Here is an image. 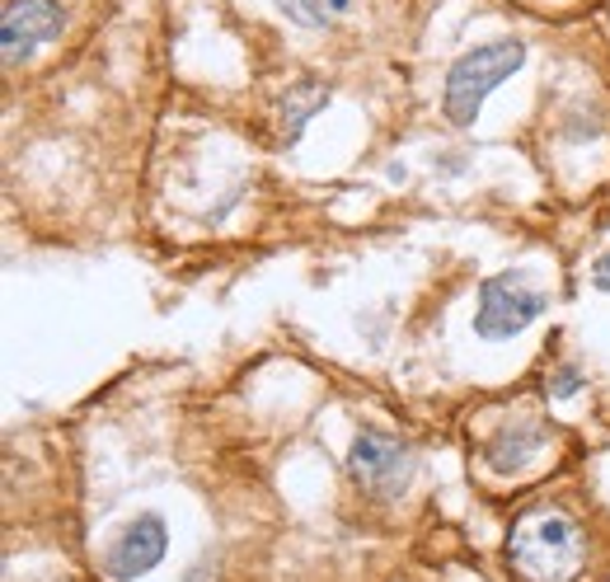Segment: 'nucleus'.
<instances>
[{"label": "nucleus", "instance_id": "10", "mask_svg": "<svg viewBox=\"0 0 610 582\" xmlns=\"http://www.w3.org/2000/svg\"><path fill=\"white\" fill-rule=\"evenodd\" d=\"M583 385H587V376H577L573 367H559V371L550 376V395H554V400H573Z\"/></svg>", "mask_w": 610, "mask_h": 582}, {"label": "nucleus", "instance_id": "7", "mask_svg": "<svg viewBox=\"0 0 610 582\" xmlns=\"http://www.w3.org/2000/svg\"><path fill=\"white\" fill-rule=\"evenodd\" d=\"M540 447H545L540 423H512V428H503L489 447H483V461H489V470H498V475H512V470H522Z\"/></svg>", "mask_w": 610, "mask_h": 582}, {"label": "nucleus", "instance_id": "1", "mask_svg": "<svg viewBox=\"0 0 610 582\" xmlns=\"http://www.w3.org/2000/svg\"><path fill=\"white\" fill-rule=\"evenodd\" d=\"M583 531L569 512L536 508L507 531V563L526 582H573L583 569Z\"/></svg>", "mask_w": 610, "mask_h": 582}, {"label": "nucleus", "instance_id": "11", "mask_svg": "<svg viewBox=\"0 0 610 582\" xmlns=\"http://www.w3.org/2000/svg\"><path fill=\"white\" fill-rule=\"evenodd\" d=\"M591 282H597V287H601V292L610 296V254H606V259L597 263V269H591Z\"/></svg>", "mask_w": 610, "mask_h": 582}, {"label": "nucleus", "instance_id": "4", "mask_svg": "<svg viewBox=\"0 0 610 582\" xmlns=\"http://www.w3.org/2000/svg\"><path fill=\"white\" fill-rule=\"evenodd\" d=\"M348 475L357 489H367L375 498L399 494L414 475V451H409V442H399V437H390L381 428H362L348 451Z\"/></svg>", "mask_w": 610, "mask_h": 582}, {"label": "nucleus", "instance_id": "8", "mask_svg": "<svg viewBox=\"0 0 610 582\" xmlns=\"http://www.w3.org/2000/svg\"><path fill=\"white\" fill-rule=\"evenodd\" d=\"M324 104H328V85L320 81H301V85H291L287 90V99H282V141H291L301 136V128L315 114H324Z\"/></svg>", "mask_w": 610, "mask_h": 582}, {"label": "nucleus", "instance_id": "13", "mask_svg": "<svg viewBox=\"0 0 610 582\" xmlns=\"http://www.w3.org/2000/svg\"><path fill=\"white\" fill-rule=\"evenodd\" d=\"M324 5H328V10H334V14H343V10H348V5H352V0H324Z\"/></svg>", "mask_w": 610, "mask_h": 582}, {"label": "nucleus", "instance_id": "12", "mask_svg": "<svg viewBox=\"0 0 610 582\" xmlns=\"http://www.w3.org/2000/svg\"><path fill=\"white\" fill-rule=\"evenodd\" d=\"M183 582H216V569H212V563H198V569L188 573Z\"/></svg>", "mask_w": 610, "mask_h": 582}, {"label": "nucleus", "instance_id": "3", "mask_svg": "<svg viewBox=\"0 0 610 582\" xmlns=\"http://www.w3.org/2000/svg\"><path fill=\"white\" fill-rule=\"evenodd\" d=\"M550 310V296H545L526 273H498L479 287V306H475V334L479 338H516L526 324H536L540 314Z\"/></svg>", "mask_w": 610, "mask_h": 582}, {"label": "nucleus", "instance_id": "2", "mask_svg": "<svg viewBox=\"0 0 610 582\" xmlns=\"http://www.w3.org/2000/svg\"><path fill=\"white\" fill-rule=\"evenodd\" d=\"M522 61H526L522 38H498V43H483L475 52H465L456 67L446 71V90H442L446 118L456 122V128H469V122L479 118L483 99H489L503 81H512V75L522 71Z\"/></svg>", "mask_w": 610, "mask_h": 582}, {"label": "nucleus", "instance_id": "9", "mask_svg": "<svg viewBox=\"0 0 610 582\" xmlns=\"http://www.w3.org/2000/svg\"><path fill=\"white\" fill-rule=\"evenodd\" d=\"M277 10L301 28H324L328 20H334V10H328L324 0H277Z\"/></svg>", "mask_w": 610, "mask_h": 582}, {"label": "nucleus", "instance_id": "6", "mask_svg": "<svg viewBox=\"0 0 610 582\" xmlns=\"http://www.w3.org/2000/svg\"><path fill=\"white\" fill-rule=\"evenodd\" d=\"M165 549H169V531L165 522L155 512H141L136 522H128L118 531V541L108 545V555H104V573L113 578V582H132L141 573H151L155 563L165 559Z\"/></svg>", "mask_w": 610, "mask_h": 582}, {"label": "nucleus", "instance_id": "5", "mask_svg": "<svg viewBox=\"0 0 610 582\" xmlns=\"http://www.w3.org/2000/svg\"><path fill=\"white\" fill-rule=\"evenodd\" d=\"M67 24L57 0H10L5 14H0V52H5V67H24L28 57L38 52L43 43H52Z\"/></svg>", "mask_w": 610, "mask_h": 582}]
</instances>
